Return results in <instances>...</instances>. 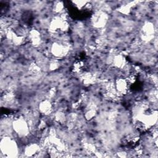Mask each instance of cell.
Wrapping results in <instances>:
<instances>
[{"mask_svg":"<svg viewBox=\"0 0 158 158\" xmlns=\"http://www.w3.org/2000/svg\"><path fill=\"white\" fill-rule=\"evenodd\" d=\"M14 128L17 134L20 135H26L27 134L28 127L27 123L22 120H16L14 123Z\"/></svg>","mask_w":158,"mask_h":158,"instance_id":"cell-1","label":"cell"},{"mask_svg":"<svg viewBox=\"0 0 158 158\" xmlns=\"http://www.w3.org/2000/svg\"><path fill=\"white\" fill-rule=\"evenodd\" d=\"M52 51L56 56H61L64 55V54H65L66 48L64 46H62V45L59 44H56L55 45L53 46Z\"/></svg>","mask_w":158,"mask_h":158,"instance_id":"cell-3","label":"cell"},{"mask_svg":"<svg viewBox=\"0 0 158 158\" xmlns=\"http://www.w3.org/2000/svg\"><path fill=\"white\" fill-rule=\"evenodd\" d=\"M51 109V105L50 102L48 101H44L40 104V110L44 113H48L50 112Z\"/></svg>","mask_w":158,"mask_h":158,"instance_id":"cell-4","label":"cell"},{"mask_svg":"<svg viewBox=\"0 0 158 158\" xmlns=\"http://www.w3.org/2000/svg\"><path fill=\"white\" fill-rule=\"evenodd\" d=\"M128 83L127 80L124 78H118L115 84V89L118 93H125L128 89Z\"/></svg>","mask_w":158,"mask_h":158,"instance_id":"cell-2","label":"cell"}]
</instances>
